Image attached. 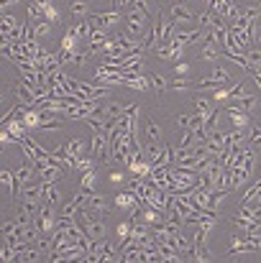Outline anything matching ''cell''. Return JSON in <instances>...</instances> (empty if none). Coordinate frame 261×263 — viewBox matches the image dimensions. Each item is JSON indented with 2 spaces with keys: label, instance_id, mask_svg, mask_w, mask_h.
Segmentation results:
<instances>
[{
  "label": "cell",
  "instance_id": "34",
  "mask_svg": "<svg viewBox=\"0 0 261 263\" xmlns=\"http://www.w3.org/2000/svg\"><path fill=\"white\" fill-rule=\"evenodd\" d=\"M256 46L261 49V29H256Z\"/></svg>",
  "mask_w": 261,
  "mask_h": 263
},
{
  "label": "cell",
  "instance_id": "11",
  "mask_svg": "<svg viewBox=\"0 0 261 263\" xmlns=\"http://www.w3.org/2000/svg\"><path fill=\"white\" fill-rule=\"evenodd\" d=\"M64 174H67V171H64V166H49V169H44L39 176H41V181H44V184H57L59 179H64Z\"/></svg>",
  "mask_w": 261,
  "mask_h": 263
},
{
  "label": "cell",
  "instance_id": "25",
  "mask_svg": "<svg viewBox=\"0 0 261 263\" xmlns=\"http://www.w3.org/2000/svg\"><path fill=\"white\" fill-rule=\"evenodd\" d=\"M169 87H172V90L184 92V90H192V87H195V82H192V80H187V77H174V80L169 82Z\"/></svg>",
  "mask_w": 261,
  "mask_h": 263
},
{
  "label": "cell",
  "instance_id": "14",
  "mask_svg": "<svg viewBox=\"0 0 261 263\" xmlns=\"http://www.w3.org/2000/svg\"><path fill=\"white\" fill-rule=\"evenodd\" d=\"M95 184H98V169H90L82 174L80 179V187L77 189H85V192H95Z\"/></svg>",
  "mask_w": 261,
  "mask_h": 263
},
{
  "label": "cell",
  "instance_id": "32",
  "mask_svg": "<svg viewBox=\"0 0 261 263\" xmlns=\"http://www.w3.org/2000/svg\"><path fill=\"white\" fill-rule=\"evenodd\" d=\"M212 74H218V77H223V80H230L228 69H225V67H220V64H215V67H212Z\"/></svg>",
  "mask_w": 261,
  "mask_h": 263
},
{
  "label": "cell",
  "instance_id": "26",
  "mask_svg": "<svg viewBox=\"0 0 261 263\" xmlns=\"http://www.w3.org/2000/svg\"><path fill=\"white\" fill-rule=\"evenodd\" d=\"M192 102H195V110H197L200 115H205V118H207V115L212 113V105H210V102H207L205 97H195Z\"/></svg>",
  "mask_w": 261,
  "mask_h": 263
},
{
  "label": "cell",
  "instance_id": "9",
  "mask_svg": "<svg viewBox=\"0 0 261 263\" xmlns=\"http://www.w3.org/2000/svg\"><path fill=\"white\" fill-rule=\"evenodd\" d=\"M223 85H228V80H223V77H218V74L210 72L207 77H202L200 82H195V90H218Z\"/></svg>",
  "mask_w": 261,
  "mask_h": 263
},
{
  "label": "cell",
  "instance_id": "2",
  "mask_svg": "<svg viewBox=\"0 0 261 263\" xmlns=\"http://www.w3.org/2000/svg\"><path fill=\"white\" fill-rule=\"evenodd\" d=\"M169 13H172V21H174L177 29H182V26H192V23L197 21L195 11H192L189 6H184V3H174V6L169 8Z\"/></svg>",
  "mask_w": 261,
  "mask_h": 263
},
{
  "label": "cell",
  "instance_id": "27",
  "mask_svg": "<svg viewBox=\"0 0 261 263\" xmlns=\"http://www.w3.org/2000/svg\"><path fill=\"white\" fill-rule=\"evenodd\" d=\"M131 230H133V220H131V222L126 220V222H121V225L115 227V235L123 240V238H131Z\"/></svg>",
  "mask_w": 261,
  "mask_h": 263
},
{
  "label": "cell",
  "instance_id": "23",
  "mask_svg": "<svg viewBox=\"0 0 261 263\" xmlns=\"http://www.w3.org/2000/svg\"><path fill=\"white\" fill-rule=\"evenodd\" d=\"M149 80H151V90H154L156 95H161V92L169 87V82L164 80V74H149Z\"/></svg>",
  "mask_w": 261,
  "mask_h": 263
},
{
  "label": "cell",
  "instance_id": "8",
  "mask_svg": "<svg viewBox=\"0 0 261 263\" xmlns=\"http://www.w3.org/2000/svg\"><path fill=\"white\" fill-rule=\"evenodd\" d=\"M115 207H118V209H126V212H131V209H136V207H138V199H136V194L128 189V192H121V194H115Z\"/></svg>",
  "mask_w": 261,
  "mask_h": 263
},
{
  "label": "cell",
  "instance_id": "17",
  "mask_svg": "<svg viewBox=\"0 0 261 263\" xmlns=\"http://www.w3.org/2000/svg\"><path fill=\"white\" fill-rule=\"evenodd\" d=\"M64 148H67L69 156H77V159L85 156V141H82V138H72V141H67Z\"/></svg>",
  "mask_w": 261,
  "mask_h": 263
},
{
  "label": "cell",
  "instance_id": "10",
  "mask_svg": "<svg viewBox=\"0 0 261 263\" xmlns=\"http://www.w3.org/2000/svg\"><path fill=\"white\" fill-rule=\"evenodd\" d=\"M126 87L138 90V92H149V90H151V80H149V74H136V77H128V80H126Z\"/></svg>",
  "mask_w": 261,
  "mask_h": 263
},
{
  "label": "cell",
  "instance_id": "31",
  "mask_svg": "<svg viewBox=\"0 0 261 263\" xmlns=\"http://www.w3.org/2000/svg\"><path fill=\"white\" fill-rule=\"evenodd\" d=\"M189 120H192V115H177V125H179L182 130L189 128Z\"/></svg>",
  "mask_w": 261,
  "mask_h": 263
},
{
  "label": "cell",
  "instance_id": "20",
  "mask_svg": "<svg viewBox=\"0 0 261 263\" xmlns=\"http://www.w3.org/2000/svg\"><path fill=\"white\" fill-rule=\"evenodd\" d=\"M233 102H235L241 110H246V113L251 115V113L256 110V102H258V100H256L253 95H243V97H238V100H233Z\"/></svg>",
  "mask_w": 261,
  "mask_h": 263
},
{
  "label": "cell",
  "instance_id": "5",
  "mask_svg": "<svg viewBox=\"0 0 261 263\" xmlns=\"http://www.w3.org/2000/svg\"><path fill=\"white\" fill-rule=\"evenodd\" d=\"M87 209L92 212V215H100V217H105L108 212H110V199H108V194H90V202H87Z\"/></svg>",
  "mask_w": 261,
  "mask_h": 263
},
{
  "label": "cell",
  "instance_id": "29",
  "mask_svg": "<svg viewBox=\"0 0 261 263\" xmlns=\"http://www.w3.org/2000/svg\"><path fill=\"white\" fill-rule=\"evenodd\" d=\"M187 72H189V64H187V62L174 64V77H187Z\"/></svg>",
  "mask_w": 261,
  "mask_h": 263
},
{
  "label": "cell",
  "instance_id": "15",
  "mask_svg": "<svg viewBox=\"0 0 261 263\" xmlns=\"http://www.w3.org/2000/svg\"><path fill=\"white\" fill-rule=\"evenodd\" d=\"M146 138H149V143H161V128L156 125L154 118L146 120Z\"/></svg>",
  "mask_w": 261,
  "mask_h": 263
},
{
  "label": "cell",
  "instance_id": "18",
  "mask_svg": "<svg viewBox=\"0 0 261 263\" xmlns=\"http://www.w3.org/2000/svg\"><path fill=\"white\" fill-rule=\"evenodd\" d=\"M41 197H44V202H49V204H59V199H62V194H59L57 184H44Z\"/></svg>",
  "mask_w": 261,
  "mask_h": 263
},
{
  "label": "cell",
  "instance_id": "3",
  "mask_svg": "<svg viewBox=\"0 0 261 263\" xmlns=\"http://www.w3.org/2000/svg\"><path fill=\"white\" fill-rule=\"evenodd\" d=\"M54 207H57V204L44 202L41 212L36 215V222H39L41 232H54V230H57V220H59V215H54Z\"/></svg>",
  "mask_w": 261,
  "mask_h": 263
},
{
  "label": "cell",
  "instance_id": "13",
  "mask_svg": "<svg viewBox=\"0 0 261 263\" xmlns=\"http://www.w3.org/2000/svg\"><path fill=\"white\" fill-rule=\"evenodd\" d=\"M0 184H3V192L8 197H13V192H16V174H11L8 169H3V171H0Z\"/></svg>",
  "mask_w": 261,
  "mask_h": 263
},
{
  "label": "cell",
  "instance_id": "4",
  "mask_svg": "<svg viewBox=\"0 0 261 263\" xmlns=\"http://www.w3.org/2000/svg\"><path fill=\"white\" fill-rule=\"evenodd\" d=\"M90 21H92L95 29H108L110 31L121 23V11L113 8V11H105V13H95V16H90Z\"/></svg>",
  "mask_w": 261,
  "mask_h": 263
},
{
  "label": "cell",
  "instance_id": "28",
  "mask_svg": "<svg viewBox=\"0 0 261 263\" xmlns=\"http://www.w3.org/2000/svg\"><path fill=\"white\" fill-rule=\"evenodd\" d=\"M59 128H62V123H59L57 118H54V120H46V123H41V125H39V130H41V133H44V130H59Z\"/></svg>",
  "mask_w": 261,
  "mask_h": 263
},
{
  "label": "cell",
  "instance_id": "36",
  "mask_svg": "<svg viewBox=\"0 0 261 263\" xmlns=\"http://www.w3.org/2000/svg\"><path fill=\"white\" fill-rule=\"evenodd\" d=\"M258 179H261V176H258Z\"/></svg>",
  "mask_w": 261,
  "mask_h": 263
},
{
  "label": "cell",
  "instance_id": "16",
  "mask_svg": "<svg viewBox=\"0 0 261 263\" xmlns=\"http://www.w3.org/2000/svg\"><path fill=\"white\" fill-rule=\"evenodd\" d=\"M69 13L85 18V16H90V3H87V0H72V3H69Z\"/></svg>",
  "mask_w": 261,
  "mask_h": 263
},
{
  "label": "cell",
  "instance_id": "6",
  "mask_svg": "<svg viewBox=\"0 0 261 263\" xmlns=\"http://www.w3.org/2000/svg\"><path fill=\"white\" fill-rule=\"evenodd\" d=\"M13 92L18 97V102H26V105H36V90L29 87L23 80H16L13 82Z\"/></svg>",
  "mask_w": 261,
  "mask_h": 263
},
{
  "label": "cell",
  "instance_id": "19",
  "mask_svg": "<svg viewBox=\"0 0 261 263\" xmlns=\"http://www.w3.org/2000/svg\"><path fill=\"white\" fill-rule=\"evenodd\" d=\"M123 110H126V105H121V102H105V105H103V115H105L108 120L123 115Z\"/></svg>",
  "mask_w": 261,
  "mask_h": 263
},
{
  "label": "cell",
  "instance_id": "21",
  "mask_svg": "<svg viewBox=\"0 0 261 263\" xmlns=\"http://www.w3.org/2000/svg\"><path fill=\"white\" fill-rule=\"evenodd\" d=\"M90 169H98V159H95V156H87V153L80 156V159H77V171L85 174V171H90Z\"/></svg>",
  "mask_w": 261,
  "mask_h": 263
},
{
  "label": "cell",
  "instance_id": "22",
  "mask_svg": "<svg viewBox=\"0 0 261 263\" xmlns=\"http://www.w3.org/2000/svg\"><path fill=\"white\" fill-rule=\"evenodd\" d=\"M246 59H248V64H251V69H248V72H253L256 67H261V49H258V46L246 49Z\"/></svg>",
  "mask_w": 261,
  "mask_h": 263
},
{
  "label": "cell",
  "instance_id": "33",
  "mask_svg": "<svg viewBox=\"0 0 261 263\" xmlns=\"http://www.w3.org/2000/svg\"><path fill=\"white\" fill-rule=\"evenodd\" d=\"M110 181H113V184H121V181H123V171H110Z\"/></svg>",
  "mask_w": 261,
  "mask_h": 263
},
{
  "label": "cell",
  "instance_id": "1",
  "mask_svg": "<svg viewBox=\"0 0 261 263\" xmlns=\"http://www.w3.org/2000/svg\"><path fill=\"white\" fill-rule=\"evenodd\" d=\"M149 26H151L149 23V13L141 11V8H136V6H131V11L126 16V31L133 34V36H138V39H144V34H146Z\"/></svg>",
  "mask_w": 261,
  "mask_h": 263
},
{
  "label": "cell",
  "instance_id": "35",
  "mask_svg": "<svg viewBox=\"0 0 261 263\" xmlns=\"http://www.w3.org/2000/svg\"><path fill=\"white\" fill-rule=\"evenodd\" d=\"M258 3H261V0H258Z\"/></svg>",
  "mask_w": 261,
  "mask_h": 263
},
{
  "label": "cell",
  "instance_id": "7",
  "mask_svg": "<svg viewBox=\"0 0 261 263\" xmlns=\"http://www.w3.org/2000/svg\"><path fill=\"white\" fill-rule=\"evenodd\" d=\"M225 113L230 115V120H233V128H246V125H248V113H246V110H241L235 102H230V105L225 108Z\"/></svg>",
  "mask_w": 261,
  "mask_h": 263
},
{
  "label": "cell",
  "instance_id": "24",
  "mask_svg": "<svg viewBox=\"0 0 261 263\" xmlns=\"http://www.w3.org/2000/svg\"><path fill=\"white\" fill-rule=\"evenodd\" d=\"M52 21H34V34H36V39H44V36H49V31H52Z\"/></svg>",
  "mask_w": 261,
  "mask_h": 263
},
{
  "label": "cell",
  "instance_id": "30",
  "mask_svg": "<svg viewBox=\"0 0 261 263\" xmlns=\"http://www.w3.org/2000/svg\"><path fill=\"white\" fill-rule=\"evenodd\" d=\"M44 16H46V21H52V23H59V13H57V8H54V6H49V8L44 11Z\"/></svg>",
  "mask_w": 261,
  "mask_h": 263
},
{
  "label": "cell",
  "instance_id": "12",
  "mask_svg": "<svg viewBox=\"0 0 261 263\" xmlns=\"http://www.w3.org/2000/svg\"><path fill=\"white\" fill-rule=\"evenodd\" d=\"M172 243H174V248H177V250H179L184 258H189V250H192V238H187V235L179 230V232H174Z\"/></svg>",
  "mask_w": 261,
  "mask_h": 263
}]
</instances>
